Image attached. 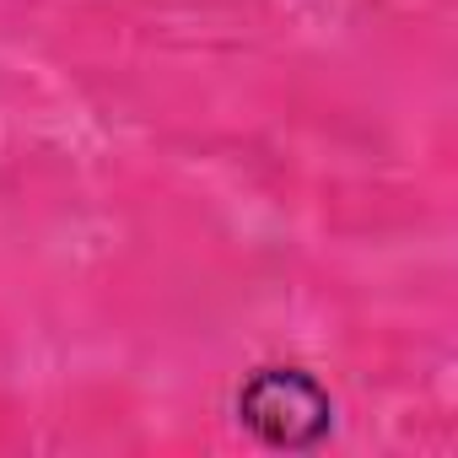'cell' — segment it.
Here are the masks:
<instances>
[{
	"label": "cell",
	"mask_w": 458,
	"mask_h": 458,
	"mask_svg": "<svg viewBox=\"0 0 458 458\" xmlns=\"http://www.w3.org/2000/svg\"><path fill=\"white\" fill-rule=\"evenodd\" d=\"M238 415L276 447H308L329 431V394L297 367H265L243 383Z\"/></svg>",
	"instance_id": "obj_1"
}]
</instances>
